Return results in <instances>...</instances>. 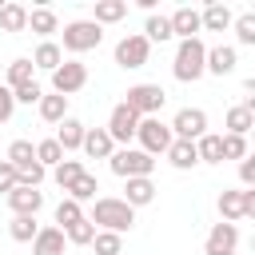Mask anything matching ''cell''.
Wrapping results in <instances>:
<instances>
[{"instance_id":"1","label":"cell","mask_w":255,"mask_h":255,"mask_svg":"<svg viewBox=\"0 0 255 255\" xmlns=\"http://www.w3.org/2000/svg\"><path fill=\"white\" fill-rule=\"evenodd\" d=\"M88 219H92V223H96L100 231H116V235H124V231H131V223H135V211H131V207H128L124 199L100 195Z\"/></svg>"},{"instance_id":"2","label":"cell","mask_w":255,"mask_h":255,"mask_svg":"<svg viewBox=\"0 0 255 255\" xmlns=\"http://www.w3.org/2000/svg\"><path fill=\"white\" fill-rule=\"evenodd\" d=\"M203 60H207V44L195 36V40H179L175 48V60H171V76L179 84H195L203 76Z\"/></svg>"},{"instance_id":"3","label":"cell","mask_w":255,"mask_h":255,"mask_svg":"<svg viewBox=\"0 0 255 255\" xmlns=\"http://www.w3.org/2000/svg\"><path fill=\"white\" fill-rule=\"evenodd\" d=\"M108 163L120 179H151V167H155V159L139 147H120V151L108 155Z\"/></svg>"},{"instance_id":"4","label":"cell","mask_w":255,"mask_h":255,"mask_svg":"<svg viewBox=\"0 0 255 255\" xmlns=\"http://www.w3.org/2000/svg\"><path fill=\"white\" fill-rule=\"evenodd\" d=\"M64 48L60 52H92V48H100V40H104V28L100 24H92V20H72V24H64Z\"/></svg>"},{"instance_id":"5","label":"cell","mask_w":255,"mask_h":255,"mask_svg":"<svg viewBox=\"0 0 255 255\" xmlns=\"http://www.w3.org/2000/svg\"><path fill=\"white\" fill-rule=\"evenodd\" d=\"M135 139H139V151H147L151 159L155 155H163L167 147H171V128L159 120V116H147V120H139V128H135Z\"/></svg>"},{"instance_id":"6","label":"cell","mask_w":255,"mask_h":255,"mask_svg":"<svg viewBox=\"0 0 255 255\" xmlns=\"http://www.w3.org/2000/svg\"><path fill=\"white\" fill-rule=\"evenodd\" d=\"M163 100H167V92H163L159 84H131V88H128L124 108H131L139 120H147V116H159Z\"/></svg>"},{"instance_id":"7","label":"cell","mask_w":255,"mask_h":255,"mask_svg":"<svg viewBox=\"0 0 255 255\" xmlns=\"http://www.w3.org/2000/svg\"><path fill=\"white\" fill-rule=\"evenodd\" d=\"M219 215H223V223H239V219L255 215V187L223 191V195H219Z\"/></svg>"},{"instance_id":"8","label":"cell","mask_w":255,"mask_h":255,"mask_svg":"<svg viewBox=\"0 0 255 255\" xmlns=\"http://www.w3.org/2000/svg\"><path fill=\"white\" fill-rule=\"evenodd\" d=\"M84 84H88V68H84L80 60H64V64L52 72V92L64 96V100H68L72 92H80Z\"/></svg>"},{"instance_id":"9","label":"cell","mask_w":255,"mask_h":255,"mask_svg":"<svg viewBox=\"0 0 255 255\" xmlns=\"http://www.w3.org/2000/svg\"><path fill=\"white\" fill-rule=\"evenodd\" d=\"M167 128H171L175 139H191V143H195V139L207 131V112H203V108H179Z\"/></svg>"},{"instance_id":"10","label":"cell","mask_w":255,"mask_h":255,"mask_svg":"<svg viewBox=\"0 0 255 255\" xmlns=\"http://www.w3.org/2000/svg\"><path fill=\"white\" fill-rule=\"evenodd\" d=\"M135 128H139V116L131 112V108H124V104H116L112 108V116H108V135H112V143H128V139H135Z\"/></svg>"},{"instance_id":"11","label":"cell","mask_w":255,"mask_h":255,"mask_svg":"<svg viewBox=\"0 0 255 255\" xmlns=\"http://www.w3.org/2000/svg\"><path fill=\"white\" fill-rule=\"evenodd\" d=\"M147 52H151V44L135 32V36H124L120 44H116V64L120 68H143L147 64Z\"/></svg>"},{"instance_id":"12","label":"cell","mask_w":255,"mask_h":255,"mask_svg":"<svg viewBox=\"0 0 255 255\" xmlns=\"http://www.w3.org/2000/svg\"><path fill=\"white\" fill-rule=\"evenodd\" d=\"M235 247H239V227L235 223H215L207 231L203 255H235Z\"/></svg>"},{"instance_id":"13","label":"cell","mask_w":255,"mask_h":255,"mask_svg":"<svg viewBox=\"0 0 255 255\" xmlns=\"http://www.w3.org/2000/svg\"><path fill=\"white\" fill-rule=\"evenodd\" d=\"M4 199H8L12 215H36V211L44 207V191H40V187H20V183H16Z\"/></svg>"},{"instance_id":"14","label":"cell","mask_w":255,"mask_h":255,"mask_svg":"<svg viewBox=\"0 0 255 255\" xmlns=\"http://www.w3.org/2000/svg\"><path fill=\"white\" fill-rule=\"evenodd\" d=\"M235 64H239V52H235L231 44H219V48H207L203 72H211V76H231Z\"/></svg>"},{"instance_id":"15","label":"cell","mask_w":255,"mask_h":255,"mask_svg":"<svg viewBox=\"0 0 255 255\" xmlns=\"http://www.w3.org/2000/svg\"><path fill=\"white\" fill-rule=\"evenodd\" d=\"M167 24H171V36H179V40H195L199 36V12L195 8H175L171 16H167Z\"/></svg>"},{"instance_id":"16","label":"cell","mask_w":255,"mask_h":255,"mask_svg":"<svg viewBox=\"0 0 255 255\" xmlns=\"http://www.w3.org/2000/svg\"><path fill=\"white\" fill-rule=\"evenodd\" d=\"M80 151H88L92 159H108V155L116 151V143H112V135H108L104 128H84V143H80Z\"/></svg>"},{"instance_id":"17","label":"cell","mask_w":255,"mask_h":255,"mask_svg":"<svg viewBox=\"0 0 255 255\" xmlns=\"http://www.w3.org/2000/svg\"><path fill=\"white\" fill-rule=\"evenodd\" d=\"M64 247H68V239L60 227H40L32 239V255H64Z\"/></svg>"},{"instance_id":"18","label":"cell","mask_w":255,"mask_h":255,"mask_svg":"<svg viewBox=\"0 0 255 255\" xmlns=\"http://www.w3.org/2000/svg\"><path fill=\"white\" fill-rule=\"evenodd\" d=\"M231 20H235V16H231V8H227V4H219V0H211V4L199 12V28H207V32H227V28H231Z\"/></svg>"},{"instance_id":"19","label":"cell","mask_w":255,"mask_h":255,"mask_svg":"<svg viewBox=\"0 0 255 255\" xmlns=\"http://www.w3.org/2000/svg\"><path fill=\"white\" fill-rule=\"evenodd\" d=\"M52 139L60 143V151H80V143H84V124H80V120H72V116H64Z\"/></svg>"},{"instance_id":"20","label":"cell","mask_w":255,"mask_h":255,"mask_svg":"<svg viewBox=\"0 0 255 255\" xmlns=\"http://www.w3.org/2000/svg\"><path fill=\"white\" fill-rule=\"evenodd\" d=\"M155 199V183L151 179H124V203L135 211V207H147Z\"/></svg>"},{"instance_id":"21","label":"cell","mask_w":255,"mask_h":255,"mask_svg":"<svg viewBox=\"0 0 255 255\" xmlns=\"http://www.w3.org/2000/svg\"><path fill=\"white\" fill-rule=\"evenodd\" d=\"M163 155H167V163H171V167H179V171H191V167L199 163V155H195V143H191V139H171V147H167Z\"/></svg>"},{"instance_id":"22","label":"cell","mask_w":255,"mask_h":255,"mask_svg":"<svg viewBox=\"0 0 255 255\" xmlns=\"http://www.w3.org/2000/svg\"><path fill=\"white\" fill-rule=\"evenodd\" d=\"M64 64V52H60V44H52V40H44L36 52H32V68H44V72H56Z\"/></svg>"},{"instance_id":"23","label":"cell","mask_w":255,"mask_h":255,"mask_svg":"<svg viewBox=\"0 0 255 255\" xmlns=\"http://www.w3.org/2000/svg\"><path fill=\"white\" fill-rule=\"evenodd\" d=\"M24 28H28V8L8 0L0 8V32H24Z\"/></svg>"},{"instance_id":"24","label":"cell","mask_w":255,"mask_h":255,"mask_svg":"<svg viewBox=\"0 0 255 255\" xmlns=\"http://www.w3.org/2000/svg\"><path fill=\"white\" fill-rule=\"evenodd\" d=\"M128 16V0H96V16L92 24H116Z\"/></svg>"},{"instance_id":"25","label":"cell","mask_w":255,"mask_h":255,"mask_svg":"<svg viewBox=\"0 0 255 255\" xmlns=\"http://www.w3.org/2000/svg\"><path fill=\"white\" fill-rule=\"evenodd\" d=\"M28 28H32L36 36H52V32H60V20H56L52 8H32V12H28Z\"/></svg>"},{"instance_id":"26","label":"cell","mask_w":255,"mask_h":255,"mask_svg":"<svg viewBox=\"0 0 255 255\" xmlns=\"http://www.w3.org/2000/svg\"><path fill=\"white\" fill-rule=\"evenodd\" d=\"M255 128V112H247L243 104L227 108V135H247Z\"/></svg>"},{"instance_id":"27","label":"cell","mask_w":255,"mask_h":255,"mask_svg":"<svg viewBox=\"0 0 255 255\" xmlns=\"http://www.w3.org/2000/svg\"><path fill=\"white\" fill-rule=\"evenodd\" d=\"M195 155H199V163H223V143H219V135L203 131V135L195 139Z\"/></svg>"},{"instance_id":"28","label":"cell","mask_w":255,"mask_h":255,"mask_svg":"<svg viewBox=\"0 0 255 255\" xmlns=\"http://www.w3.org/2000/svg\"><path fill=\"white\" fill-rule=\"evenodd\" d=\"M4 159H8V163H12L16 171H20V167L36 163V143H32V139H12V143H8V155H4Z\"/></svg>"},{"instance_id":"29","label":"cell","mask_w":255,"mask_h":255,"mask_svg":"<svg viewBox=\"0 0 255 255\" xmlns=\"http://www.w3.org/2000/svg\"><path fill=\"white\" fill-rule=\"evenodd\" d=\"M36 108H40V120H48V124H60V120L68 116V100L56 96V92H52V96H40Z\"/></svg>"},{"instance_id":"30","label":"cell","mask_w":255,"mask_h":255,"mask_svg":"<svg viewBox=\"0 0 255 255\" xmlns=\"http://www.w3.org/2000/svg\"><path fill=\"white\" fill-rule=\"evenodd\" d=\"M36 231H40L36 215H12V223H8V235H12L16 243H32V239H36Z\"/></svg>"},{"instance_id":"31","label":"cell","mask_w":255,"mask_h":255,"mask_svg":"<svg viewBox=\"0 0 255 255\" xmlns=\"http://www.w3.org/2000/svg\"><path fill=\"white\" fill-rule=\"evenodd\" d=\"M32 76H36V68H32V60H12L8 64V92H16V88H24V84H32Z\"/></svg>"},{"instance_id":"32","label":"cell","mask_w":255,"mask_h":255,"mask_svg":"<svg viewBox=\"0 0 255 255\" xmlns=\"http://www.w3.org/2000/svg\"><path fill=\"white\" fill-rule=\"evenodd\" d=\"M80 175H84V163H80V159H60V163L52 167V179H56L64 191H68V187H72Z\"/></svg>"},{"instance_id":"33","label":"cell","mask_w":255,"mask_h":255,"mask_svg":"<svg viewBox=\"0 0 255 255\" xmlns=\"http://www.w3.org/2000/svg\"><path fill=\"white\" fill-rule=\"evenodd\" d=\"M143 40L147 44H163V40H171V24H167V16H147V24H143Z\"/></svg>"},{"instance_id":"34","label":"cell","mask_w":255,"mask_h":255,"mask_svg":"<svg viewBox=\"0 0 255 255\" xmlns=\"http://www.w3.org/2000/svg\"><path fill=\"white\" fill-rule=\"evenodd\" d=\"M96 191H100L96 175H88V171H84V175H80V179L68 187V195H64V199H76V203H84V199H96Z\"/></svg>"},{"instance_id":"35","label":"cell","mask_w":255,"mask_h":255,"mask_svg":"<svg viewBox=\"0 0 255 255\" xmlns=\"http://www.w3.org/2000/svg\"><path fill=\"white\" fill-rule=\"evenodd\" d=\"M80 219H84V207H80L76 199H60V203H56V223H60V231L72 227V223H80Z\"/></svg>"},{"instance_id":"36","label":"cell","mask_w":255,"mask_h":255,"mask_svg":"<svg viewBox=\"0 0 255 255\" xmlns=\"http://www.w3.org/2000/svg\"><path fill=\"white\" fill-rule=\"evenodd\" d=\"M60 159H64V151H60L56 139H40V143H36V163H40V167H56Z\"/></svg>"},{"instance_id":"37","label":"cell","mask_w":255,"mask_h":255,"mask_svg":"<svg viewBox=\"0 0 255 255\" xmlns=\"http://www.w3.org/2000/svg\"><path fill=\"white\" fill-rule=\"evenodd\" d=\"M64 239H68V243H92V239H96V223H92V219L84 215L80 223L64 227Z\"/></svg>"},{"instance_id":"38","label":"cell","mask_w":255,"mask_h":255,"mask_svg":"<svg viewBox=\"0 0 255 255\" xmlns=\"http://www.w3.org/2000/svg\"><path fill=\"white\" fill-rule=\"evenodd\" d=\"M92 247H96V255H120V251H124V239H120L116 231H96Z\"/></svg>"},{"instance_id":"39","label":"cell","mask_w":255,"mask_h":255,"mask_svg":"<svg viewBox=\"0 0 255 255\" xmlns=\"http://www.w3.org/2000/svg\"><path fill=\"white\" fill-rule=\"evenodd\" d=\"M231 28H235L239 44H255V12H243L239 20H231Z\"/></svg>"},{"instance_id":"40","label":"cell","mask_w":255,"mask_h":255,"mask_svg":"<svg viewBox=\"0 0 255 255\" xmlns=\"http://www.w3.org/2000/svg\"><path fill=\"white\" fill-rule=\"evenodd\" d=\"M219 143H223V159H243L247 155V139L243 135H219Z\"/></svg>"},{"instance_id":"41","label":"cell","mask_w":255,"mask_h":255,"mask_svg":"<svg viewBox=\"0 0 255 255\" xmlns=\"http://www.w3.org/2000/svg\"><path fill=\"white\" fill-rule=\"evenodd\" d=\"M40 96H44V92H40V84H36V80L12 92V100H16V104H40Z\"/></svg>"},{"instance_id":"42","label":"cell","mask_w":255,"mask_h":255,"mask_svg":"<svg viewBox=\"0 0 255 255\" xmlns=\"http://www.w3.org/2000/svg\"><path fill=\"white\" fill-rule=\"evenodd\" d=\"M12 187H16V167H12V163H8V159H0V191H4V195H8V191H12Z\"/></svg>"},{"instance_id":"43","label":"cell","mask_w":255,"mask_h":255,"mask_svg":"<svg viewBox=\"0 0 255 255\" xmlns=\"http://www.w3.org/2000/svg\"><path fill=\"white\" fill-rule=\"evenodd\" d=\"M239 179H243V187H255V159L251 155L239 159Z\"/></svg>"},{"instance_id":"44","label":"cell","mask_w":255,"mask_h":255,"mask_svg":"<svg viewBox=\"0 0 255 255\" xmlns=\"http://www.w3.org/2000/svg\"><path fill=\"white\" fill-rule=\"evenodd\" d=\"M12 112H16V100H12V92H8V88H0V124H8V120H12Z\"/></svg>"}]
</instances>
